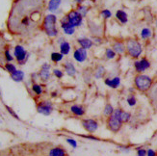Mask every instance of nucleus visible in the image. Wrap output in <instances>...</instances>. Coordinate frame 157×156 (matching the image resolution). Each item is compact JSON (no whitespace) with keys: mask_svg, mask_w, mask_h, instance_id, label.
Segmentation results:
<instances>
[{"mask_svg":"<svg viewBox=\"0 0 157 156\" xmlns=\"http://www.w3.org/2000/svg\"><path fill=\"white\" fill-rule=\"evenodd\" d=\"M116 17H117V19L122 24H125L128 21L127 13L124 11H122V10H118L117 11V13H116Z\"/></svg>","mask_w":157,"mask_h":156,"instance_id":"16","label":"nucleus"},{"mask_svg":"<svg viewBox=\"0 0 157 156\" xmlns=\"http://www.w3.org/2000/svg\"><path fill=\"white\" fill-rule=\"evenodd\" d=\"M49 156H67V152L64 148L60 146H56V147H53L52 150H50Z\"/></svg>","mask_w":157,"mask_h":156,"instance_id":"18","label":"nucleus"},{"mask_svg":"<svg viewBox=\"0 0 157 156\" xmlns=\"http://www.w3.org/2000/svg\"><path fill=\"white\" fill-rule=\"evenodd\" d=\"M134 84L136 89L140 92L145 93L151 90V88L152 87V79L147 75H145V74H139L135 77Z\"/></svg>","mask_w":157,"mask_h":156,"instance_id":"3","label":"nucleus"},{"mask_svg":"<svg viewBox=\"0 0 157 156\" xmlns=\"http://www.w3.org/2000/svg\"><path fill=\"white\" fill-rule=\"evenodd\" d=\"M4 69L8 71L10 74H12V73H13L16 70H17V67H16V66L13 65V64H12V63H6L5 65H4Z\"/></svg>","mask_w":157,"mask_h":156,"instance_id":"28","label":"nucleus"},{"mask_svg":"<svg viewBox=\"0 0 157 156\" xmlns=\"http://www.w3.org/2000/svg\"><path fill=\"white\" fill-rule=\"evenodd\" d=\"M82 124V126L84 127V129L86 131H88L89 133H93L94 131L98 130V121H95L93 119H86V120H83L81 121Z\"/></svg>","mask_w":157,"mask_h":156,"instance_id":"8","label":"nucleus"},{"mask_svg":"<svg viewBox=\"0 0 157 156\" xmlns=\"http://www.w3.org/2000/svg\"><path fill=\"white\" fill-rule=\"evenodd\" d=\"M0 94H1V93H0Z\"/></svg>","mask_w":157,"mask_h":156,"instance_id":"46","label":"nucleus"},{"mask_svg":"<svg viewBox=\"0 0 157 156\" xmlns=\"http://www.w3.org/2000/svg\"><path fill=\"white\" fill-rule=\"evenodd\" d=\"M4 58H5V60H6L8 63L12 62V61L13 60V57L11 55V53H10V50H9V49H5V50H4Z\"/></svg>","mask_w":157,"mask_h":156,"instance_id":"32","label":"nucleus"},{"mask_svg":"<svg viewBox=\"0 0 157 156\" xmlns=\"http://www.w3.org/2000/svg\"><path fill=\"white\" fill-rule=\"evenodd\" d=\"M156 25H157V19H156Z\"/></svg>","mask_w":157,"mask_h":156,"instance_id":"45","label":"nucleus"},{"mask_svg":"<svg viewBox=\"0 0 157 156\" xmlns=\"http://www.w3.org/2000/svg\"><path fill=\"white\" fill-rule=\"evenodd\" d=\"M127 103H128L129 106H131V107L135 106L136 103H137V99H136V97L133 96V94H132V96H129L127 97Z\"/></svg>","mask_w":157,"mask_h":156,"instance_id":"31","label":"nucleus"},{"mask_svg":"<svg viewBox=\"0 0 157 156\" xmlns=\"http://www.w3.org/2000/svg\"><path fill=\"white\" fill-rule=\"evenodd\" d=\"M67 21H69L71 24H72L74 27L80 26L82 24V21H83V17L80 15V13L77 12V10H72L66 16Z\"/></svg>","mask_w":157,"mask_h":156,"instance_id":"6","label":"nucleus"},{"mask_svg":"<svg viewBox=\"0 0 157 156\" xmlns=\"http://www.w3.org/2000/svg\"><path fill=\"white\" fill-rule=\"evenodd\" d=\"M101 16L103 17L105 19H107V18H110L112 17V13L109 11V10L105 9V10H103V11L101 12Z\"/></svg>","mask_w":157,"mask_h":156,"instance_id":"35","label":"nucleus"},{"mask_svg":"<svg viewBox=\"0 0 157 156\" xmlns=\"http://www.w3.org/2000/svg\"><path fill=\"white\" fill-rule=\"evenodd\" d=\"M132 1H138V0H132Z\"/></svg>","mask_w":157,"mask_h":156,"instance_id":"44","label":"nucleus"},{"mask_svg":"<svg viewBox=\"0 0 157 156\" xmlns=\"http://www.w3.org/2000/svg\"><path fill=\"white\" fill-rule=\"evenodd\" d=\"M64 67H65L66 73L67 74V75L71 76V77L75 76V74H76V69H75V67H74V65L71 62H70V61L66 62L65 65H64Z\"/></svg>","mask_w":157,"mask_h":156,"instance_id":"14","label":"nucleus"},{"mask_svg":"<svg viewBox=\"0 0 157 156\" xmlns=\"http://www.w3.org/2000/svg\"><path fill=\"white\" fill-rule=\"evenodd\" d=\"M151 97L152 98V101L157 103V86L152 88V90L151 92Z\"/></svg>","mask_w":157,"mask_h":156,"instance_id":"34","label":"nucleus"},{"mask_svg":"<svg viewBox=\"0 0 157 156\" xmlns=\"http://www.w3.org/2000/svg\"><path fill=\"white\" fill-rule=\"evenodd\" d=\"M62 0H49L48 6H47V9L50 12H55L61 5Z\"/></svg>","mask_w":157,"mask_h":156,"instance_id":"22","label":"nucleus"},{"mask_svg":"<svg viewBox=\"0 0 157 156\" xmlns=\"http://www.w3.org/2000/svg\"><path fill=\"white\" fill-rule=\"evenodd\" d=\"M37 111L44 116H49L53 111L52 103L50 101H42L37 105Z\"/></svg>","mask_w":157,"mask_h":156,"instance_id":"7","label":"nucleus"},{"mask_svg":"<svg viewBox=\"0 0 157 156\" xmlns=\"http://www.w3.org/2000/svg\"><path fill=\"white\" fill-rule=\"evenodd\" d=\"M5 107H6L7 111H8V112H9V113H10V114L12 115V116H13V118H16V119H17V120H18V117H17V114H16L15 112H13V110L12 109V108H10L9 106H7V105H6Z\"/></svg>","mask_w":157,"mask_h":156,"instance_id":"39","label":"nucleus"},{"mask_svg":"<svg viewBox=\"0 0 157 156\" xmlns=\"http://www.w3.org/2000/svg\"><path fill=\"white\" fill-rule=\"evenodd\" d=\"M152 35V32L149 28H144L142 31H141V37L142 39L144 40H147V39H149Z\"/></svg>","mask_w":157,"mask_h":156,"instance_id":"26","label":"nucleus"},{"mask_svg":"<svg viewBox=\"0 0 157 156\" xmlns=\"http://www.w3.org/2000/svg\"><path fill=\"white\" fill-rule=\"evenodd\" d=\"M39 75H40V79H42L43 81L48 80L50 78V65L47 64V63H44L42 66V67H40Z\"/></svg>","mask_w":157,"mask_h":156,"instance_id":"12","label":"nucleus"},{"mask_svg":"<svg viewBox=\"0 0 157 156\" xmlns=\"http://www.w3.org/2000/svg\"><path fill=\"white\" fill-rule=\"evenodd\" d=\"M104 83L108 87L113 88V89H117V88L121 85V78L119 76H116L114 78H106L104 80Z\"/></svg>","mask_w":157,"mask_h":156,"instance_id":"13","label":"nucleus"},{"mask_svg":"<svg viewBox=\"0 0 157 156\" xmlns=\"http://www.w3.org/2000/svg\"><path fill=\"white\" fill-rule=\"evenodd\" d=\"M114 111H115V109H114L111 104H106L105 107H104V110H103V114L105 115V116L109 117L114 113Z\"/></svg>","mask_w":157,"mask_h":156,"instance_id":"27","label":"nucleus"},{"mask_svg":"<svg viewBox=\"0 0 157 156\" xmlns=\"http://www.w3.org/2000/svg\"><path fill=\"white\" fill-rule=\"evenodd\" d=\"M67 143H69L72 147H74V148L77 147V143H76V141H75V140L71 139V138H67Z\"/></svg>","mask_w":157,"mask_h":156,"instance_id":"38","label":"nucleus"},{"mask_svg":"<svg viewBox=\"0 0 157 156\" xmlns=\"http://www.w3.org/2000/svg\"><path fill=\"white\" fill-rule=\"evenodd\" d=\"M121 112H122L121 109H116L111 116H109L107 119V126L112 132H118L121 128L122 125V123L121 120Z\"/></svg>","mask_w":157,"mask_h":156,"instance_id":"2","label":"nucleus"},{"mask_svg":"<svg viewBox=\"0 0 157 156\" xmlns=\"http://www.w3.org/2000/svg\"><path fill=\"white\" fill-rule=\"evenodd\" d=\"M88 11H89V9L87 8L86 6H83V5H80V6L78 7V9H77V12H78V13H80V15L82 16V17H86Z\"/></svg>","mask_w":157,"mask_h":156,"instance_id":"29","label":"nucleus"},{"mask_svg":"<svg viewBox=\"0 0 157 156\" xmlns=\"http://www.w3.org/2000/svg\"><path fill=\"white\" fill-rule=\"evenodd\" d=\"M57 17L53 13H49L44 17V22H43V28L47 36L49 37H56L58 35V29H57Z\"/></svg>","mask_w":157,"mask_h":156,"instance_id":"1","label":"nucleus"},{"mask_svg":"<svg viewBox=\"0 0 157 156\" xmlns=\"http://www.w3.org/2000/svg\"><path fill=\"white\" fill-rule=\"evenodd\" d=\"M60 52L62 53L63 55H67V54L71 52L70 43H67V40H63V42L60 44Z\"/></svg>","mask_w":157,"mask_h":156,"instance_id":"20","label":"nucleus"},{"mask_svg":"<svg viewBox=\"0 0 157 156\" xmlns=\"http://www.w3.org/2000/svg\"><path fill=\"white\" fill-rule=\"evenodd\" d=\"M77 42L80 44V46L83 47V48H85V49L91 48V47L93 46V44H94L93 40L91 39H89V38H78Z\"/></svg>","mask_w":157,"mask_h":156,"instance_id":"15","label":"nucleus"},{"mask_svg":"<svg viewBox=\"0 0 157 156\" xmlns=\"http://www.w3.org/2000/svg\"><path fill=\"white\" fill-rule=\"evenodd\" d=\"M75 1H76L77 3H82V1H83V0H75Z\"/></svg>","mask_w":157,"mask_h":156,"instance_id":"42","label":"nucleus"},{"mask_svg":"<svg viewBox=\"0 0 157 156\" xmlns=\"http://www.w3.org/2000/svg\"><path fill=\"white\" fill-rule=\"evenodd\" d=\"M126 46L121 42H116L113 44V50L118 54H124L125 52Z\"/></svg>","mask_w":157,"mask_h":156,"instance_id":"17","label":"nucleus"},{"mask_svg":"<svg viewBox=\"0 0 157 156\" xmlns=\"http://www.w3.org/2000/svg\"><path fill=\"white\" fill-rule=\"evenodd\" d=\"M105 55L108 59H114L116 57V52L111 48H107L105 51Z\"/></svg>","mask_w":157,"mask_h":156,"instance_id":"33","label":"nucleus"},{"mask_svg":"<svg viewBox=\"0 0 157 156\" xmlns=\"http://www.w3.org/2000/svg\"><path fill=\"white\" fill-rule=\"evenodd\" d=\"M134 67L137 72H144L151 67V63L147 58H142L141 60L136 61L134 63Z\"/></svg>","mask_w":157,"mask_h":156,"instance_id":"9","label":"nucleus"},{"mask_svg":"<svg viewBox=\"0 0 157 156\" xmlns=\"http://www.w3.org/2000/svg\"><path fill=\"white\" fill-rule=\"evenodd\" d=\"M11 78L16 82H22L24 79V72L22 70H17L15 72L11 74Z\"/></svg>","mask_w":157,"mask_h":156,"instance_id":"19","label":"nucleus"},{"mask_svg":"<svg viewBox=\"0 0 157 156\" xmlns=\"http://www.w3.org/2000/svg\"><path fill=\"white\" fill-rule=\"evenodd\" d=\"M13 56L17 59L18 64L22 65L27 61V58H28L29 55L22 45H17L15 48H13Z\"/></svg>","mask_w":157,"mask_h":156,"instance_id":"5","label":"nucleus"},{"mask_svg":"<svg viewBox=\"0 0 157 156\" xmlns=\"http://www.w3.org/2000/svg\"><path fill=\"white\" fill-rule=\"evenodd\" d=\"M53 74L55 75L57 78H62L64 76V72L59 70V69H55V70H53Z\"/></svg>","mask_w":157,"mask_h":156,"instance_id":"36","label":"nucleus"},{"mask_svg":"<svg viewBox=\"0 0 157 156\" xmlns=\"http://www.w3.org/2000/svg\"><path fill=\"white\" fill-rule=\"evenodd\" d=\"M104 73H105V69H104V67L98 66V67H97V70H95V72H94V78L100 79V78L103 77Z\"/></svg>","mask_w":157,"mask_h":156,"instance_id":"24","label":"nucleus"},{"mask_svg":"<svg viewBox=\"0 0 157 156\" xmlns=\"http://www.w3.org/2000/svg\"><path fill=\"white\" fill-rule=\"evenodd\" d=\"M137 155L138 156H147V150L145 148H138Z\"/></svg>","mask_w":157,"mask_h":156,"instance_id":"40","label":"nucleus"},{"mask_svg":"<svg viewBox=\"0 0 157 156\" xmlns=\"http://www.w3.org/2000/svg\"><path fill=\"white\" fill-rule=\"evenodd\" d=\"M19 1V0H15V2H18Z\"/></svg>","mask_w":157,"mask_h":156,"instance_id":"43","label":"nucleus"},{"mask_svg":"<svg viewBox=\"0 0 157 156\" xmlns=\"http://www.w3.org/2000/svg\"><path fill=\"white\" fill-rule=\"evenodd\" d=\"M126 50L132 58H139L143 52L142 44L134 39H129L126 42Z\"/></svg>","mask_w":157,"mask_h":156,"instance_id":"4","label":"nucleus"},{"mask_svg":"<svg viewBox=\"0 0 157 156\" xmlns=\"http://www.w3.org/2000/svg\"><path fill=\"white\" fill-rule=\"evenodd\" d=\"M32 90L36 94H38V96L43 93V89H42V87H40V85H39V84H33Z\"/></svg>","mask_w":157,"mask_h":156,"instance_id":"30","label":"nucleus"},{"mask_svg":"<svg viewBox=\"0 0 157 156\" xmlns=\"http://www.w3.org/2000/svg\"><path fill=\"white\" fill-rule=\"evenodd\" d=\"M147 156H156V153H155V151L152 150H148L147 151Z\"/></svg>","mask_w":157,"mask_h":156,"instance_id":"41","label":"nucleus"},{"mask_svg":"<svg viewBox=\"0 0 157 156\" xmlns=\"http://www.w3.org/2000/svg\"><path fill=\"white\" fill-rule=\"evenodd\" d=\"M87 49L83 48V47H79V48L75 49V51L73 52V58L74 60H76L77 62L82 63L87 59Z\"/></svg>","mask_w":157,"mask_h":156,"instance_id":"11","label":"nucleus"},{"mask_svg":"<svg viewBox=\"0 0 157 156\" xmlns=\"http://www.w3.org/2000/svg\"><path fill=\"white\" fill-rule=\"evenodd\" d=\"M63 57H64V55L61 52H52L51 55H50L51 61L54 63H58V62H60V61H62Z\"/></svg>","mask_w":157,"mask_h":156,"instance_id":"23","label":"nucleus"},{"mask_svg":"<svg viewBox=\"0 0 157 156\" xmlns=\"http://www.w3.org/2000/svg\"><path fill=\"white\" fill-rule=\"evenodd\" d=\"M71 111L78 117H82L85 114V109L84 107H82L80 105H72L71 107Z\"/></svg>","mask_w":157,"mask_h":156,"instance_id":"21","label":"nucleus"},{"mask_svg":"<svg viewBox=\"0 0 157 156\" xmlns=\"http://www.w3.org/2000/svg\"><path fill=\"white\" fill-rule=\"evenodd\" d=\"M3 50H5V40L3 39L1 34H0V51Z\"/></svg>","mask_w":157,"mask_h":156,"instance_id":"37","label":"nucleus"},{"mask_svg":"<svg viewBox=\"0 0 157 156\" xmlns=\"http://www.w3.org/2000/svg\"><path fill=\"white\" fill-rule=\"evenodd\" d=\"M61 27H62L64 33L67 34V35H72V34H74V32H75V27L67 21L66 17L61 20Z\"/></svg>","mask_w":157,"mask_h":156,"instance_id":"10","label":"nucleus"},{"mask_svg":"<svg viewBox=\"0 0 157 156\" xmlns=\"http://www.w3.org/2000/svg\"><path fill=\"white\" fill-rule=\"evenodd\" d=\"M131 119V114L128 113V112H125V111H122L121 114V120L122 124H126L128 123L129 120Z\"/></svg>","mask_w":157,"mask_h":156,"instance_id":"25","label":"nucleus"}]
</instances>
